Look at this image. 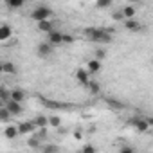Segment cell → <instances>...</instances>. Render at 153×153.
Segmentation results:
<instances>
[{
	"mask_svg": "<svg viewBox=\"0 0 153 153\" xmlns=\"http://www.w3.org/2000/svg\"><path fill=\"white\" fill-rule=\"evenodd\" d=\"M72 42H74L72 34H63V43H72Z\"/></svg>",
	"mask_w": 153,
	"mask_h": 153,
	"instance_id": "4316f807",
	"label": "cell"
},
{
	"mask_svg": "<svg viewBox=\"0 0 153 153\" xmlns=\"http://www.w3.org/2000/svg\"><path fill=\"white\" fill-rule=\"evenodd\" d=\"M43 151H45V153H49V151H58V146H45Z\"/></svg>",
	"mask_w": 153,
	"mask_h": 153,
	"instance_id": "f546056e",
	"label": "cell"
},
{
	"mask_svg": "<svg viewBox=\"0 0 153 153\" xmlns=\"http://www.w3.org/2000/svg\"><path fill=\"white\" fill-rule=\"evenodd\" d=\"M94 54H96V58H97V59H103V58H105V51H103V49H97Z\"/></svg>",
	"mask_w": 153,
	"mask_h": 153,
	"instance_id": "83f0119b",
	"label": "cell"
},
{
	"mask_svg": "<svg viewBox=\"0 0 153 153\" xmlns=\"http://www.w3.org/2000/svg\"><path fill=\"white\" fill-rule=\"evenodd\" d=\"M112 18H114V20H123V18H126V16H124V13H123V9H121V11H115V13L112 15Z\"/></svg>",
	"mask_w": 153,
	"mask_h": 153,
	"instance_id": "484cf974",
	"label": "cell"
},
{
	"mask_svg": "<svg viewBox=\"0 0 153 153\" xmlns=\"http://www.w3.org/2000/svg\"><path fill=\"white\" fill-rule=\"evenodd\" d=\"M110 6H112V0H97V2H96V7L97 9H106Z\"/></svg>",
	"mask_w": 153,
	"mask_h": 153,
	"instance_id": "603a6c76",
	"label": "cell"
},
{
	"mask_svg": "<svg viewBox=\"0 0 153 153\" xmlns=\"http://www.w3.org/2000/svg\"><path fill=\"white\" fill-rule=\"evenodd\" d=\"M6 4L9 6V9H18L25 4V0H6Z\"/></svg>",
	"mask_w": 153,
	"mask_h": 153,
	"instance_id": "e0dca14e",
	"label": "cell"
},
{
	"mask_svg": "<svg viewBox=\"0 0 153 153\" xmlns=\"http://www.w3.org/2000/svg\"><path fill=\"white\" fill-rule=\"evenodd\" d=\"M4 135H6L7 139H15L16 135H20V130H18V126H7V128L4 130Z\"/></svg>",
	"mask_w": 153,
	"mask_h": 153,
	"instance_id": "4fadbf2b",
	"label": "cell"
},
{
	"mask_svg": "<svg viewBox=\"0 0 153 153\" xmlns=\"http://www.w3.org/2000/svg\"><path fill=\"white\" fill-rule=\"evenodd\" d=\"M51 15H52L51 7H47V6H40V7L33 9L31 18H33L34 22H43V20H49V16H51Z\"/></svg>",
	"mask_w": 153,
	"mask_h": 153,
	"instance_id": "7a4b0ae2",
	"label": "cell"
},
{
	"mask_svg": "<svg viewBox=\"0 0 153 153\" xmlns=\"http://www.w3.org/2000/svg\"><path fill=\"white\" fill-rule=\"evenodd\" d=\"M123 13H124L126 18H133V16H135V9H133V6H126V7H123Z\"/></svg>",
	"mask_w": 153,
	"mask_h": 153,
	"instance_id": "cb8c5ba5",
	"label": "cell"
},
{
	"mask_svg": "<svg viewBox=\"0 0 153 153\" xmlns=\"http://www.w3.org/2000/svg\"><path fill=\"white\" fill-rule=\"evenodd\" d=\"M9 115H13V114H11V112H9V108L4 105V108H0V121L6 123V121L9 119Z\"/></svg>",
	"mask_w": 153,
	"mask_h": 153,
	"instance_id": "44dd1931",
	"label": "cell"
},
{
	"mask_svg": "<svg viewBox=\"0 0 153 153\" xmlns=\"http://www.w3.org/2000/svg\"><path fill=\"white\" fill-rule=\"evenodd\" d=\"M59 123H61V119H59V117H49V124H51V126H56V128H58V126H59Z\"/></svg>",
	"mask_w": 153,
	"mask_h": 153,
	"instance_id": "d4e9b609",
	"label": "cell"
},
{
	"mask_svg": "<svg viewBox=\"0 0 153 153\" xmlns=\"http://www.w3.org/2000/svg\"><path fill=\"white\" fill-rule=\"evenodd\" d=\"M2 72H6V74H16V67H15V63H11V61L2 63Z\"/></svg>",
	"mask_w": 153,
	"mask_h": 153,
	"instance_id": "2e32d148",
	"label": "cell"
},
{
	"mask_svg": "<svg viewBox=\"0 0 153 153\" xmlns=\"http://www.w3.org/2000/svg\"><path fill=\"white\" fill-rule=\"evenodd\" d=\"M6 106L9 108V112H11L13 115H18V114H22V112H24V108H22L20 101H15V99H9V101L6 103Z\"/></svg>",
	"mask_w": 153,
	"mask_h": 153,
	"instance_id": "ba28073f",
	"label": "cell"
},
{
	"mask_svg": "<svg viewBox=\"0 0 153 153\" xmlns=\"http://www.w3.org/2000/svg\"><path fill=\"white\" fill-rule=\"evenodd\" d=\"M121 151H123V153H131V151H133V148H131V146H123V148H121Z\"/></svg>",
	"mask_w": 153,
	"mask_h": 153,
	"instance_id": "4dcf8cb0",
	"label": "cell"
},
{
	"mask_svg": "<svg viewBox=\"0 0 153 153\" xmlns=\"http://www.w3.org/2000/svg\"><path fill=\"white\" fill-rule=\"evenodd\" d=\"M85 36L90 40V42H96V43H110L112 42V33L108 29H97V27H88L83 31Z\"/></svg>",
	"mask_w": 153,
	"mask_h": 153,
	"instance_id": "6da1fadb",
	"label": "cell"
},
{
	"mask_svg": "<svg viewBox=\"0 0 153 153\" xmlns=\"http://www.w3.org/2000/svg\"><path fill=\"white\" fill-rule=\"evenodd\" d=\"M29 146H31V148H38V140H36V139L29 140Z\"/></svg>",
	"mask_w": 153,
	"mask_h": 153,
	"instance_id": "1f68e13d",
	"label": "cell"
},
{
	"mask_svg": "<svg viewBox=\"0 0 153 153\" xmlns=\"http://www.w3.org/2000/svg\"><path fill=\"white\" fill-rule=\"evenodd\" d=\"M87 88H88V90H90V94H94V96H96V94H99V92H101V85H99V83H97V81H90V83H88V87H87Z\"/></svg>",
	"mask_w": 153,
	"mask_h": 153,
	"instance_id": "ac0fdd59",
	"label": "cell"
},
{
	"mask_svg": "<svg viewBox=\"0 0 153 153\" xmlns=\"http://www.w3.org/2000/svg\"><path fill=\"white\" fill-rule=\"evenodd\" d=\"M52 43H49V42H42V43H38V47H36V52H38V56L40 58H47V56H51L52 54Z\"/></svg>",
	"mask_w": 153,
	"mask_h": 153,
	"instance_id": "277c9868",
	"label": "cell"
},
{
	"mask_svg": "<svg viewBox=\"0 0 153 153\" xmlns=\"http://www.w3.org/2000/svg\"><path fill=\"white\" fill-rule=\"evenodd\" d=\"M34 123H36L38 128H45V126L49 124V117H45V115H38V117L34 119Z\"/></svg>",
	"mask_w": 153,
	"mask_h": 153,
	"instance_id": "ffe728a7",
	"label": "cell"
},
{
	"mask_svg": "<svg viewBox=\"0 0 153 153\" xmlns=\"http://www.w3.org/2000/svg\"><path fill=\"white\" fill-rule=\"evenodd\" d=\"M40 103H42L43 106H47V108H58V110H61V108H70V106H72V105H68V103L51 101V99H45V97H40Z\"/></svg>",
	"mask_w": 153,
	"mask_h": 153,
	"instance_id": "5b68a950",
	"label": "cell"
},
{
	"mask_svg": "<svg viewBox=\"0 0 153 153\" xmlns=\"http://www.w3.org/2000/svg\"><path fill=\"white\" fill-rule=\"evenodd\" d=\"M101 67H103V65H101V59H97V58H96V59H90V61L87 63V68H88L90 74H97V72L101 70Z\"/></svg>",
	"mask_w": 153,
	"mask_h": 153,
	"instance_id": "30bf717a",
	"label": "cell"
},
{
	"mask_svg": "<svg viewBox=\"0 0 153 153\" xmlns=\"http://www.w3.org/2000/svg\"><path fill=\"white\" fill-rule=\"evenodd\" d=\"M38 29L42 31V33H51V31H54V22H51V20H43V22H38Z\"/></svg>",
	"mask_w": 153,
	"mask_h": 153,
	"instance_id": "7c38bea8",
	"label": "cell"
},
{
	"mask_svg": "<svg viewBox=\"0 0 153 153\" xmlns=\"http://www.w3.org/2000/svg\"><path fill=\"white\" fill-rule=\"evenodd\" d=\"M128 124H130V126H133V128H135V130H139V131H146V130L149 128V124H148L146 117H140V115H137V117H130V119H128Z\"/></svg>",
	"mask_w": 153,
	"mask_h": 153,
	"instance_id": "3957f363",
	"label": "cell"
},
{
	"mask_svg": "<svg viewBox=\"0 0 153 153\" xmlns=\"http://www.w3.org/2000/svg\"><path fill=\"white\" fill-rule=\"evenodd\" d=\"M7 38H11V27L7 24H4L0 27V40H7Z\"/></svg>",
	"mask_w": 153,
	"mask_h": 153,
	"instance_id": "9a60e30c",
	"label": "cell"
},
{
	"mask_svg": "<svg viewBox=\"0 0 153 153\" xmlns=\"http://www.w3.org/2000/svg\"><path fill=\"white\" fill-rule=\"evenodd\" d=\"M0 99H2L4 103H7V101L11 99V92H9L6 87H2V88H0Z\"/></svg>",
	"mask_w": 153,
	"mask_h": 153,
	"instance_id": "7402d4cb",
	"label": "cell"
},
{
	"mask_svg": "<svg viewBox=\"0 0 153 153\" xmlns=\"http://www.w3.org/2000/svg\"><path fill=\"white\" fill-rule=\"evenodd\" d=\"M146 121H148L149 126H153V117H146Z\"/></svg>",
	"mask_w": 153,
	"mask_h": 153,
	"instance_id": "d6a6232c",
	"label": "cell"
},
{
	"mask_svg": "<svg viewBox=\"0 0 153 153\" xmlns=\"http://www.w3.org/2000/svg\"><path fill=\"white\" fill-rule=\"evenodd\" d=\"M105 103L112 108V110H124V103L114 99V97H105Z\"/></svg>",
	"mask_w": 153,
	"mask_h": 153,
	"instance_id": "8fae6325",
	"label": "cell"
},
{
	"mask_svg": "<svg viewBox=\"0 0 153 153\" xmlns=\"http://www.w3.org/2000/svg\"><path fill=\"white\" fill-rule=\"evenodd\" d=\"M88 68H78V72H76V79H78V83L79 85H83V87H88V83H90V78H88Z\"/></svg>",
	"mask_w": 153,
	"mask_h": 153,
	"instance_id": "8992f818",
	"label": "cell"
},
{
	"mask_svg": "<svg viewBox=\"0 0 153 153\" xmlns=\"http://www.w3.org/2000/svg\"><path fill=\"white\" fill-rule=\"evenodd\" d=\"M34 128H38L34 121H25V123H20V124H18V130H20V133H22V135L34 131Z\"/></svg>",
	"mask_w": 153,
	"mask_h": 153,
	"instance_id": "9c48e42d",
	"label": "cell"
},
{
	"mask_svg": "<svg viewBox=\"0 0 153 153\" xmlns=\"http://www.w3.org/2000/svg\"><path fill=\"white\" fill-rule=\"evenodd\" d=\"M24 97H25V94H24V90H18V88H15L13 92H11V99H15V101H24Z\"/></svg>",
	"mask_w": 153,
	"mask_h": 153,
	"instance_id": "d6986e66",
	"label": "cell"
},
{
	"mask_svg": "<svg viewBox=\"0 0 153 153\" xmlns=\"http://www.w3.org/2000/svg\"><path fill=\"white\" fill-rule=\"evenodd\" d=\"M124 27H126L128 31H139V29H140V24H139L137 20H133V18H126Z\"/></svg>",
	"mask_w": 153,
	"mask_h": 153,
	"instance_id": "5bb4252c",
	"label": "cell"
},
{
	"mask_svg": "<svg viewBox=\"0 0 153 153\" xmlns=\"http://www.w3.org/2000/svg\"><path fill=\"white\" fill-rule=\"evenodd\" d=\"M83 151H85V153H94V151H96V148H94V146H90V144H87V146H83Z\"/></svg>",
	"mask_w": 153,
	"mask_h": 153,
	"instance_id": "f1b7e54d",
	"label": "cell"
},
{
	"mask_svg": "<svg viewBox=\"0 0 153 153\" xmlns=\"http://www.w3.org/2000/svg\"><path fill=\"white\" fill-rule=\"evenodd\" d=\"M49 38H47V42L49 43H52V45H59V43H63V33H59V31H51L49 34H47Z\"/></svg>",
	"mask_w": 153,
	"mask_h": 153,
	"instance_id": "52a82bcc",
	"label": "cell"
}]
</instances>
